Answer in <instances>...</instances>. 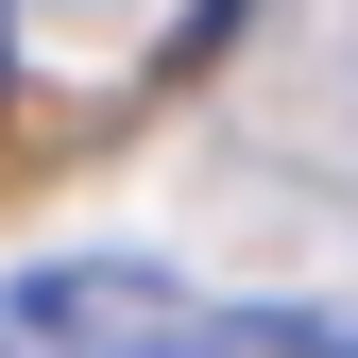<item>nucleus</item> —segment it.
<instances>
[{
	"mask_svg": "<svg viewBox=\"0 0 358 358\" xmlns=\"http://www.w3.org/2000/svg\"><path fill=\"white\" fill-rule=\"evenodd\" d=\"M0 358H239V324L154 256H34L0 273Z\"/></svg>",
	"mask_w": 358,
	"mask_h": 358,
	"instance_id": "obj_1",
	"label": "nucleus"
},
{
	"mask_svg": "<svg viewBox=\"0 0 358 358\" xmlns=\"http://www.w3.org/2000/svg\"><path fill=\"white\" fill-rule=\"evenodd\" d=\"M239 358H358V324H239Z\"/></svg>",
	"mask_w": 358,
	"mask_h": 358,
	"instance_id": "obj_2",
	"label": "nucleus"
}]
</instances>
